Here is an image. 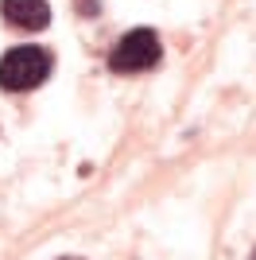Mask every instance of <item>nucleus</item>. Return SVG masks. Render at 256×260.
<instances>
[{"mask_svg": "<svg viewBox=\"0 0 256 260\" xmlns=\"http://www.w3.org/2000/svg\"><path fill=\"white\" fill-rule=\"evenodd\" d=\"M51 74V51L43 47H12L0 58V86L12 93H27Z\"/></svg>", "mask_w": 256, "mask_h": 260, "instance_id": "obj_1", "label": "nucleus"}, {"mask_svg": "<svg viewBox=\"0 0 256 260\" xmlns=\"http://www.w3.org/2000/svg\"><path fill=\"white\" fill-rule=\"evenodd\" d=\"M159 35L151 31V27H132L128 35H120V43L109 51V66L117 70V74H140V70H151V66L159 62Z\"/></svg>", "mask_w": 256, "mask_h": 260, "instance_id": "obj_2", "label": "nucleus"}, {"mask_svg": "<svg viewBox=\"0 0 256 260\" xmlns=\"http://www.w3.org/2000/svg\"><path fill=\"white\" fill-rule=\"evenodd\" d=\"M0 16L16 31H43L51 23V4L47 0H0Z\"/></svg>", "mask_w": 256, "mask_h": 260, "instance_id": "obj_3", "label": "nucleus"}, {"mask_svg": "<svg viewBox=\"0 0 256 260\" xmlns=\"http://www.w3.org/2000/svg\"><path fill=\"white\" fill-rule=\"evenodd\" d=\"M58 260H82V256H58Z\"/></svg>", "mask_w": 256, "mask_h": 260, "instance_id": "obj_4", "label": "nucleus"}]
</instances>
